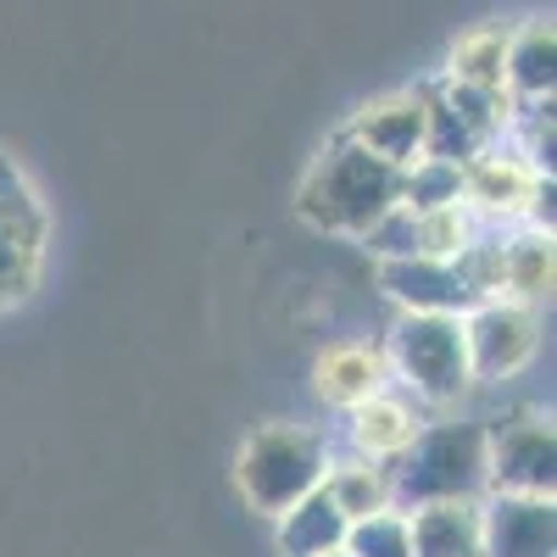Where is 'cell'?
Masks as SVG:
<instances>
[{"instance_id": "ba28073f", "label": "cell", "mask_w": 557, "mask_h": 557, "mask_svg": "<svg viewBox=\"0 0 557 557\" xmlns=\"http://www.w3.org/2000/svg\"><path fill=\"white\" fill-rule=\"evenodd\" d=\"M39 257H45V207L34 184L0 157V307L34 290Z\"/></svg>"}, {"instance_id": "5b68a950", "label": "cell", "mask_w": 557, "mask_h": 557, "mask_svg": "<svg viewBox=\"0 0 557 557\" xmlns=\"http://www.w3.org/2000/svg\"><path fill=\"white\" fill-rule=\"evenodd\" d=\"M457 201L491 223H524L552 235V178L535 173L519 151H480L469 162H457Z\"/></svg>"}, {"instance_id": "7c38bea8", "label": "cell", "mask_w": 557, "mask_h": 557, "mask_svg": "<svg viewBox=\"0 0 557 557\" xmlns=\"http://www.w3.org/2000/svg\"><path fill=\"white\" fill-rule=\"evenodd\" d=\"M385 385H391L385 351L362 346V341L323 346L318 362H312V391H318V401H330V407H341V412L362 407L368 396H380Z\"/></svg>"}, {"instance_id": "44dd1931", "label": "cell", "mask_w": 557, "mask_h": 557, "mask_svg": "<svg viewBox=\"0 0 557 557\" xmlns=\"http://www.w3.org/2000/svg\"><path fill=\"white\" fill-rule=\"evenodd\" d=\"M346 557H412V541H407V519L396 513H374V519H362L346 530Z\"/></svg>"}, {"instance_id": "4fadbf2b", "label": "cell", "mask_w": 557, "mask_h": 557, "mask_svg": "<svg viewBox=\"0 0 557 557\" xmlns=\"http://www.w3.org/2000/svg\"><path fill=\"white\" fill-rule=\"evenodd\" d=\"M552 84H557V28L546 17H530L524 28L507 34L502 89L513 107H541V101H552Z\"/></svg>"}, {"instance_id": "5bb4252c", "label": "cell", "mask_w": 557, "mask_h": 557, "mask_svg": "<svg viewBox=\"0 0 557 557\" xmlns=\"http://www.w3.org/2000/svg\"><path fill=\"white\" fill-rule=\"evenodd\" d=\"M346 418H351V457H368V462H380V469L401 462V451L418 441V430H424L418 407L401 401V396H391V391L368 396V401L351 407Z\"/></svg>"}, {"instance_id": "3957f363", "label": "cell", "mask_w": 557, "mask_h": 557, "mask_svg": "<svg viewBox=\"0 0 557 557\" xmlns=\"http://www.w3.org/2000/svg\"><path fill=\"white\" fill-rule=\"evenodd\" d=\"M391 496L407 513L430 502H485V424L469 418L424 424L391 469Z\"/></svg>"}, {"instance_id": "52a82bcc", "label": "cell", "mask_w": 557, "mask_h": 557, "mask_svg": "<svg viewBox=\"0 0 557 557\" xmlns=\"http://www.w3.org/2000/svg\"><path fill=\"white\" fill-rule=\"evenodd\" d=\"M462 346H469V374L474 385L513 380L519 368L541 351V312L519 301H480L462 318Z\"/></svg>"}, {"instance_id": "ac0fdd59", "label": "cell", "mask_w": 557, "mask_h": 557, "mask_svg": "<svg viewBox=\"0 0 557 557\" xmlns=\"http://www.w3.org/2000/svg\"><path fill=\"white\" fill-rule=\"evenodd\" d=\"M273 524H278V530H273L278 557H330V552L346 546V530H351V524L335 513V502L323 496V491L301 496L290 513H278Z\"/></svg>"}, {"instance_id": "d6986e66", "label": "cell", "mask_w": 557, "mask_h": 557, "mask_svg": "<svg viewBox=\"0 0 557 557\" xmlns=\"http://www.w3.org/2000/svg\"><path fill=\"white\" fill-rule=\"evenodd\" d=\"M502 67H507V28L480 23V28H469V34L451 45L446 84L480 89V96H507V89H502Z\"/></svg>"}, {"instance_id": "7402d4cb", "label": "cell", "mask_w": 557, "mask_h": 557, "mask_svg": "<svg viewBox=\"0 0 557 557\" xmlns=\"http://www.w3.org/2000/svg\"><path fill=\"white\" fill-rule=\"evenodd\" d=\"M330 557H346V552H330Z\"/></svg>"}, {"instance_id": "ffe728a7", "label": "cell", "mask_w": 557, "mask_h": 557, "mask_svg": "<svg viewBox=\"0 0 557 557\" xmlns=\"http://www.w3.org/2000/svg\"><path fill=\"white\" fill-rule=\"evenodd\" d=\"M451 201H457V168H451V162L424 157V162H412V168L401 173V201H396V207L430 212V207H451Z\"/></svg>"}, {"instance_id": "e0dca14e", "label": "cell", "mask_w": 557, "mask_h": 557, "mask_svg": "<svg viewBox=\"0 0 557 557\" xmlns=\"http://www.w3.org/2000/svg\"><path fill=\"white\" fill-rule=\"evenodd\" d=\"M323 496L335 502V513L346 524H362L374 513H391L396 496H391V469H380V462L368 457H330V469H323Z\"/></svg>"}, {"instance_id": "2e32d148", "label": "cell", "mask_w": 557, "mask_h": 557, "mask_svg": "<svg viewBox=\"0 0 557 557\" xmlns=\"http://www.w3.org/2000/svg\"><path fill=\"white\" fill-rule=\"evenodd\" d=\"M557 285V246L546 228H519V235L502 240V301L535 307L552 296Z\"/></svg>"}, {"instance_id": "8992f818", "label": "cell", "mask_w": 557, "mask_h": 557, "mask_svg": "<svg viewBox=\"0 0 557 557\" xmlns=\"http://www.w3.org/2000/svg\"><path fill=\"white\" fill-rule=\"evenodd\" d=\"M557 485V435L546 412H507L485 424V496H546Z\"/></svg>"}, {"instance_id": "6da1fadb", "label": "cell", "mask_w": 557, "mask_h": 557, "mask_svg": "<svg viewBox=\"0 0 557 557\" xmlns=\"http://www.w3.org/2000/svg\"><path fill=\"white\" fill-rule=\"evenodd\" d=\"M396 201H401V173L374 162L346 134H335L323 146V157L307 168L296 190L301 223L323 228V235H346V240H368L396 212Z\"/></svg>"}, {"instance_id": "9a60e30c", "label": "cell", "mask_w": 557, "mask_h": 557, "mask_svg": "<svg viewBox=\"0 0 557 557\" xmlns=\"http://www.w3.org/2000/svg\"><path fill=\"white\" fill-rule=\"evenodd\" d=\"M401 519H407L412 557H485L480 502H430V507H412Z\"/></svg>"}, {"instance_id": "30bf717a", "label": "cell", "mask_w": 557, "mask_h": 557, "mask_svg": "<svg viewBox=\"0 0 557 557\" xmlns=\"http://www.w3.org/2000/svg\"><path fill=\"white\" fill-rule=\"evenodd\" d=\"M380 285L412 318H469L480 307L469 290H462L457 268L451 262H430V257H391V262H380Z\"/></svg>"}, {"instance_id": "7a4b0ae2", "label": "cell", "mask_w": 557, "mask_h": 557, "mask_svg": "<svg viewBox=\"0 0 557 557\" xmlns=\"http://www.w3.org/2000/svg\"><path fill=\"white\" fill-rule=\"evenodd\" d=\"M323 469H330V446H323L318 430L268 418V424H257L246 435V446L235 457V491L251 513L278 519L323 485Z\"/></svg>"}, {"instance_id": "277c9868", "label": "cell", "mask_w": 557, "mask_h": 557, "mask_svg": "<svg viewBox=\"0 0 557 557\" xmlns=\"http://www.w3.org/2000/svg\"><path fill=\"white\" fill-rule=\"evenodd\" d=\"M385 368L430 407H457L474 391L469 346H462V318H412L401 312L391 330Z\"/></svg>"}, {"instance_id": "9c48e42d", "label": "cell", "mask_w": 557, "mask_h": 557, "mask_svg": "<svg viewBox=\"0 0 557 557\" xmlns=\"http://www.w3.org/2000/svg\"><path fill=\"white\" fill-rule=\"evenodd\" d=\"M351 146H362L374 162L407 173L412 162H424V139H430V112H424V89H396L357 107V117L341 128Z\"/></svg>"}, {"instance_id": "8fae6325", "label": "cell", "mask_w": 557, "mask_h": 557, "mask_svg": "<svg viewBox=\"0 0 557 557\" xmlns=\"http://www.w3.org/2000/svg\"><path fill=\"white\" fill-rule=\"evenodd\" d=\"M480 535L485 557H557V507L546 496H485Z\"/></svg>"}]
</instances>
